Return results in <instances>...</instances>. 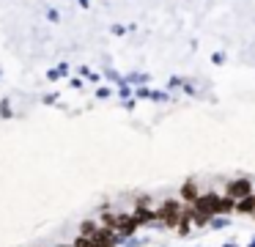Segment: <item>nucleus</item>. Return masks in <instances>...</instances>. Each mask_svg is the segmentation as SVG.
Here are the masks:
<instances>
[{"instance_id":"f257e3e1","label":"nucleus","mask_w":255,"mask_h":247,"mask_svg":"<svg viewBox=\"0 0 255 247\" xmlns=\"http://www.w3.org/2000/svg\"><path fill=\"white\" fill-rule=\"evenodd\" d=\"M181 203L178 201H165L159 209H156V220H159L162 225H167V228H176L178 220H181Z\"/></svg>"},{"instance_id":"f03ea898","label":"nucleus","mask_w":255,"mask_h":247,"mask_svg":"<svg viewBox=\"0 0 255 247\" xmlns=\"http://www.w3.org/2000/svg\"><path fill=\"white\" fill-rule=\"evenodd\" d=\"M217 203H220V195L217 192H206V195H198V201L192 203L195 214H200V217H217Z\"/></svg>"},{"instance_id":"7ed1b4c3","label":"nucleus","mask_w":255,"mask_h":247,"mask_svg":"<svg viewBox=\"0 0 255 247\" xmlns=\"http://www.w3.org/2000/svg\"><path fill=\"white\" fill-rule=\"evenodd\" d=\"M255 192V184L250 179H233L225 184V195L233 198V201H242V198H250Z\"/></svg>"},{"instance_id":"20e7f679","label":"nucleus","mask_w":255,"mask_h":247,"mask_svg":"<svg viewBox=\"0 0 255 247\" xmlns=\"http://www.w3.org/2000/svg\"><path fill=\"white\" fill-rule=\"evenodd\" d=\"M88 239H91L94 247H113L118 242V234L113 228H96V234L88 236Z\"/></svg>"},{"instance_id":"39448f33","label":"nucleus","mask_w":255,"mask_h":247,"mask_svg":"<svg viewBox=\"0 0 255 247\" xmlns=\"http://www.w3.org/2000/svg\"><path fill=\"white\" fill-rule=\"evenodd\" d=\"M198 195H200V190H198V184H195V181H187V184L181 187V201H187L189 206L198 201Z\"/></svg>"},{"instance_id":"423d86ee","label":"nucleus","mask_w":255,"mask_h":247,"mask_svg":"<svg viewBox=\"0 0 255 247\" xmlns=\"http://www.w3.org/2000/svg\"><path fill=\"white\" fill-rule=\"evenodd\" d=\"M154 220H156V212H151L148 206H137V209H134V223H137V225L154 223Z\"/></svg>"},{"instance_id":"0eeeda50","label":"nucleus","mask_w":255,"mask_h":247,"mask_svg":"<svg viewBox=\"0 0 255 247\" xmlns=\"http://www.w3.org/2000/svg\"><path fill=\"white\" fill-rule=\"evenodd\" d=\"M231 212H236V201L228 198V195H222L220 203H217V217H225V214H231Z\"/></svg>"},{"instance_id":"6e6552de","label":"nucleus","mask_w":255,"mask_h":247,"mask_svg":"<svg viewBox=\"0 0 255 247\" xmlns=\"http://www.w3.org/2000/svg\"><path fill=\"white\" fill-rule=\"evenodd\" d=\"M80 234H83L85 239H88V236H94V234H96V225H94V223H83V228H80Z\"/></svg>"},{"instance_id":"1a4fd4ad","label":"nucleus","mask_w":255,"mask_h":247,"mask_svg":"<svg viewBox=\"0 0 255 247\" xmlns=\"http://www.w3.org/2000/svg\"><path fill=\"white\" fill-rule=\"evenodd\" d=\"M209 223L214 225V228H225V225H228V220H225V217H211Z\"/></svg>"},{"instance_id":"9d476101","label":"nucleus","mask_w":255,"mask_h":247,"mask_svg":"<svg viewBox=\"0 0 255 247\" xmlns=\"http://www.w3.org/2000/svg\"><path fill=\"white\" fill-rule=\"evenodd\" d=\"M74 247H94V245H91V239H85V236H80V239H77V245H74Z\"/></svg>"},{"instance_id":"9b49d317","label":"nucleus","mask_w":255,"mask_h":247,"mask_svg":"<svg viewBox=\"0 0 255 247\" xmlns=\"http://www.w3.org/2000/svg\"><path fill=\"white\" fill-rule=\"evenodd\" d=\"M225 247H239V245H236V242H228V245H225Z\"/></svg>"},{"instance_id":"f8f14e48","label":"nucleus","mask_w":255,"mask_h":247,"mask_svg":"<svg viewBox=\"0 0 255 247\" xmlns=\"http://www.w3.org/2000/svg\"><path fill=\"white\" fill-rule=\"evenodd\" d=\"M247 247H255V239H253V242H250V245H247Z\"/></svg>"}]
</instances>
